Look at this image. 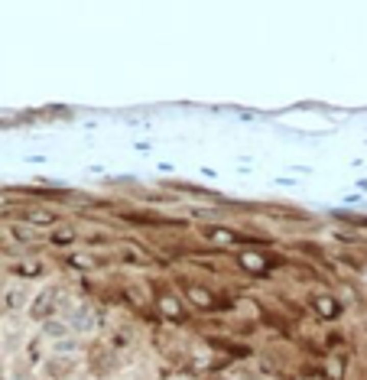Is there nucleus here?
I'll use <instances>...</instances> for the list:
<instances>
[{
  "label": "nucleus",
  "instance_id": "f257e3e1",
  "mask_svg": "<svg viewBox=\"0 0 367 380\" xmlns=\"http://www.w3.org/2000/svg\"><path fill=\"white\" fill-rule=\"evenodd\" d=\"M52 299H56V289H46V293L36 299V306H33V315H36V319H46V315L52 312V309H49Z\"/></svg>",
  "mask_w": 367,
  "mask_h": 380
},
{
  "label": "nucleus",
  "instance_id": "f03ea898",
  "mask_svg": "<svg viewBox=\"0 0 367 380\" xmlns=\"http://www.w3.org/2000/svg\"><path fill=\"white\" fill-rule=\"evenodd\" d=\"M26 218H30L33 224H52V215H46V211H30Z\"/></svg>",
  "mask_w": 367,
  "mask_h": 380
}]
</instances>
